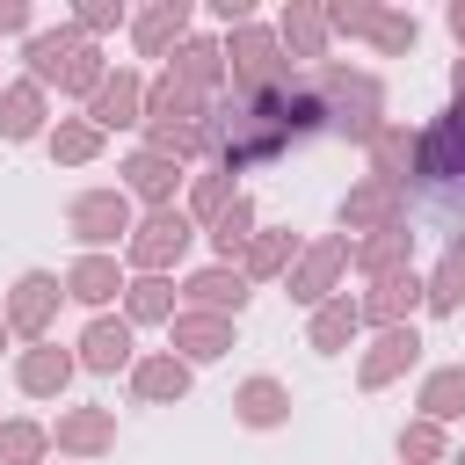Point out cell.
<instances>
[{"label": "cell", "instance_id": "e575fe53", "mask_svg": "<svg viewBox=\"0 0 465 465\" xmlns=\"http://www.w3.org/2000/svg\"><path fill=\"white\" fill-rule=\"evenodd\" d=\"M44 145H51V160H58V167H87V160H102V145H109V138H102L87 116H58V124L44 131Z\"/></svg>", "mask_w": 465, "mask_h": 465}, {"label": "cell", "instance_id": "60d3db41", "mask_svg": "<svg viewBox=\"0 0 465 465\" xmlns=\"http://www.w3.org/2000/svg\"><path fill=\"white\" fill-rule=\"evenodd\" d=\"M320 22H327V36H371L378 0H320Z\"/></svg>", "mask_w": 465, "mask_h": 465}, {"label": "cell", "instance_id": "277c9868", "mask_svg": "<svg viewBox=\"0 0 465 465\" xmlns=\"http://www.w3.org/2000/svg\"><path fill=\"white\" fill-rule=\"evenodd\" d=\"M131 225H138V203L124 189H80L65 203V232L80 240V254H116L131 240Z\"/></svg>", "mask_w": 465, "mask_h": 465}, {"label": "cell", "instance_id": "cb8c5ba5", "mask_svg": "<svg viewBox=\"0 0 465 465\" xmlns=\"http://www.w3.org/2000/svg\"><path fill=\"white\" fill-rule=\"evenodd\" d=\"M349 269H356L363 283L414 269V232H407V225H385V232H363V240H349Z\"/></svg>", "mask_w": 465, "mask_h": 465}, {"label": "cell", "instance_id": "484cf974", "mask_svg": "<svg viewBox=\"0 0 465 465\" xmlns=\"http://www.w3.org/2000/svg\"><path fill=\"white\" fill-rule=\"evenodd\" d=\"M232 421H240V429H283V421H291V385L269 378V371L240 378V385H232Z\"/></svg>", "mask_w": 465, "mask_h": 465}, {"label": "cell", "instance_id": "4fadbf2b", "mask_svg": "<svg viewBox=\"0 0 465 465\" xmlns=\"http://www.w3.org/2000/svg\"><path fill=\"white\" fill-rule=\"evenodd\" d=\"M51 450H58L65 465L116 450V407H58V421H51Z\"/></svg>", "mask_w": 465, "mask_h": 465}, {"label": "cell", "instance_id": "836d02e7", "mask_svg": "<svg viewBox=\"0 0 465 465\" xmlns=\"http://www.w3.org/2000/svg\"><path fill=\"white\" fill-rule=\"evenodd\" d=\"M414 407H421V421H458L465 414V363H436L429 378H421V392H414Z\"/></svg>", "mask_w": 465, "mask_h": 465}, {"label": "cell", "instance_id": "f35d334b", "mask_svg": "<svg viewBox=\"0 0 465 465\" xmlns=\"http://www.w3.org/2000/svg\"><path fill=\"white\" fill-rule=\"evenodd\" d=\"M421 44V22H414V7H378V22H371V51H385V58H407Z\"/></svg>", "mask_w": 465, "mask_h": 465}, {"label": "cell", "instance_id": "9a60e30c", "mask_svg": "<svg viewBox=\"0 0 465 465\" xmlns=\"http://www.w3.org/2000/svg\"><path fill=\"white\" fill-rule=\"evenodd\" d=\"M356 312H363L371 334H378V327H414V312H421V276H414V269L378 276L371 291H356Z\"/></svg>", "mask_w": 465, "mask_h": 465}, {"label": "cell", "instance_id": "ab89813d", "mask_svg": "<svg viewBox=\"0 0 465 465\" xmlns=\"http://www.w3.org/2000/svg\"><path fill=\"white\" fill-rule=\"evenodd\" d=\"M65 22H73V29L87 36V44H102L109 29H131V7H124V0H80V7L65 15Z\"/></svg>", "mask_w": 465, "mask_h": 465}, {"label": "cell", "instance_id": "8d00e7d4", "mask_svg": "<svg viewBox=\"0 0 465 465\" xmlns=\"http://www.w3.org/2000/svg\"><path fill=\"white\" fill-rule=\"evenodd\" d=\"M44 458H51V429L29 414H7L0 421V465H44Z\"/></svg>", "mask_w": 465, "mask_h": 465}, {"label": "cell", "instance_id": "7bdbcfd3", "mask_svg": "<svg viewBox=\"0 0 465 465\" xmlns=\"http://www.w3.org/2000/svg\"><path fill=\"white\" fill-rule=\"evenodd\" d=\"M211 22H225V29H247V22H254V0H211Z\"/></svg>", "mask_w": 465, "mask_h": 465}, {"label": "cell", "instance_id": "83f0119b", "mask_svg": "<svg viewBox=\"0 0 465 465\" xmlns=\"http://www.w3.org/2000/svg\"><path fill=\"white\" fill-rule=\"evenodd\" d=\"M80 44H87V36H80L73 22H58V29H36V36H22V58H29V80H36L44 94H51V87L65 80V65L80 58Z\"/></svg>", "mask_w": 465, "mask_h": 465}, {"label": "cell", "instance_id": "30bf717a", "mask_svg": "<svg viewBox=\"0 0 465 465\" xmlns=\"http://www.w3.org/2000/svg\"><path fill=\"white\" fill-rule=\"evenodd\" d=\"M73 363L94 371V378L131 371V363H138V334H131V320H124V312H94V320L80 327V341H73Z\"/></svg>", "mask_w": 465, "mask_h": 465}, {"label": "cell", "instance_id": "8992f818", "mask_svg": "<svg viewBox=\"0 0 465 465\" xmlns=\"http://www.w3.org/2000/svg\"><path fill=\"white\" fill-rule=\"evenodd\" d=\"M58 305H65V283H58L51 269H22V276L7 283V298H0V320H7V334H22V341H51Z\"/></svg>", "mask_w": 465, "mask_h": 465}, {"label": "cell", "instance_id": "d4e9b609", "mask_svg": "<svg viewBox=\"0 0 465 465\" xmlns=\"http://www.w3.org/2000/svg\"><path fill=\"white\" fill-rule=\"evenodd\" d=\"M189 385H196V371L182 356H167V349L131 363V400H145V407H174V400H189Z\"/></svg>", "mask_w": 465, "mask_h": 465}, {"label": "cell", "instance_id": "44dd1931", "mask_svg": "<svg viewBox=\"0 0 465 465\" xmlns=\"http://www.w3.org/2000/svg\"><path fill=\"white\" fill-rule=\"evenodd\" d=\"M167 73H174L182 87H196L203 102H218V94H225V51H218V36H196V29H189V36L167 51Z\"/></svg>", "mask_w": 465, "mask_h": 465}, {"label": "cell", "instance_id": "52a82bcc", "mask_svg": "<svg viewBox=\"0 0 465 465\" xmlns=\"http://www.w3.org/2000/svg\"><path fill=\"white\" fill-rule=\"evenodd\" d=\"M414 174L421 182H465V102H450L436 124L414 131Z\"/></svg>", "mask_w": 465, "mask_h": 465}, {"label": "cell", "instance_id": "8fae6325", "mask_svg": "<svg viewBox=\"0 0 465 465\" xmlns=\"http://www.w3.org/2000/svg\"><path fill=\"white\" fill-rule=\"evenodd\" d=\"M414 363H421V327H378V334L363 341V356H356V385H363V392H385V385H400Z\"/></svg>", "mask_w": 465, "mask_h": 465}, {"label": "cell", "instance_id": "1f68e13d", "mask_svg": "<svg viewBox=\"0 0 465 465\" xmlns=\"http://www.w3.org/2000/svg\"><path fill=\"white\" fill-rule=\"evenodd\" d=\"M254 232H262V211H254V196L240 189V196H232V211L203 225V240H211V262H225V269H232V262L247 254V240H254Z\"/></svg>", "mask_w": 465, "mask_h": 465}, {"label": "cell", "instance_id": "d6986e66", "mask_svg": "<svg viewBox=\"0 0 465 465\" xmlns=\"http://www.w3.org/2000/svg\"><path fill=\"white\" fill-rule=\"evenodd\" d=\"M73 378H80V363H73V349H58V341H29V349L15 356V385H22L29 400H65Z\"/></svg>", "mask_w": 465, "mask_h": 465}, {"label": "cell", "instance_id": "e0dca14e", "mask_svg": "<svg viewBox=\"0 0 465 465\" xmlns=\"http://www.w3.org/2000/svg\"><path fill=\"white\" fill-rule=\"evenodd\" d=\"M58 283H65V298H73V305H87V312H109V305L124 298L131 269H124L116 254H80V262H73Z\"/></svg>", "mask_w": 465, "mask_h": 465}, {"label": "cell", "instance_id": "74e56055", "mask_svg": "<svg viewBox=\"0 0 465 465\" xmlns=\"http://www.w3.org/2000/svg\"><path fill=\"white\" fill-rule=\"evenodd\" d=\"M392 450H400V465H450V429L414 414V421L400 429V443H392Z\"/></svg>", "mask_w": 465, "mask_h": 465}, {"label": "cell", "instance_id": "7dc6e473", "mask_svg": "<svg viewBox=\"0 0 465 465\" xmlns=\"http://www.w3.org/2000/svg\"><path fill=\"white\" fill-rule=\"evenodd\" d=\"M450 465H465V450H450Z\"/></svg>", "mask_w": 465, "mask_h": 465}, {"label": "cell", "instance_id": "d6a6232c", "mask_svg": "<svg viewBox=\"0 0 465 465\" xmlns=\"http://www.w3.org/2000/svg\"><path fill=\"white\" fill-rule=\"evenodd\" d=\"M174 312H182L174 276H131V283H124V320H131V334H138V327H167Z\"/></svg>", "mask_w": 465, "mask_h": 465}, {"label": "cell", "instance_id": "d590c367", "mask_svg": "<svg viewBox=\"0 0 465 465\" xmlns=\"http://www.w3.org/2000/svg\"><path fill=\"white\" fill-rule=\"evenodd\" d=\"M232 196H240V182H232V174H218V167H203V174H189L182 211H189V225L203 232L211 218H225V211H232Z\"/></svg>", "mask_w": 465, "mask_h": 465}, {"label": "cell", "instance_id": "b9f144b4", "mask_svg": "<svg viewBox=\"0 0 465 465\" xmlns=\"http://www.w3.org/2000/svg\"><path fill=\"white\" fill-rule=\"evenodd\" d=\"M0 36H36V7L29 0H0Z\"/></svg>", "mask_w": 465, "mask_h": 465}, {"label": "cell", "instance_id": "6da1fadb", "mask_svg": "<svg viewBox=\"0 0 465 465\" xmlns=\"http://www.w3.org/2000/svg\"><path fill=\"white\" fill-rule=\"evenodd\" d=\"M305 80H312V94H320V109H327V131H341V138L363 145V138L385 124V80H378V73L327 58V65H312Z\"/></svg>", "mask_w": 465, "mask_h": 465}, {"label": "cell", "instance_id": "bcb514c9", "mask_svg": "<svg viewBox=\"0 0 465 465\" xmlns=\"http://www.w3.org/2000/svg\"><path fill=\"white\" fill-rule=\"evenodd\" d=\"M7 341H15V334H7V320H0V356H7Z\"/></svg>", "mask_w": 465, "mask_h": 465}, {"label": "cell", "instance_id": "9c48e42d", "mask_svg": "<svg viewBox=\"0 0 465 465\" xmlns=\"http://www.w3.org/2000/svg\"><path fill=\"white\" fill-rule=\"evenodd\" d=\"M174 298H182V312L240 320V312H247V298H254V283H247L240 269H225V262H203V269H189V276L174 283Z\"/></svg>", "mask_w": 465, "mask_h": 465}, {"label": "cell", "instance_id": "5bb4252c", "mask_svg": "<svg viewBox=\"0 0 465 465\" xmlns=\"http://www.w3.org/2000/svg\"><path fill=\"white\" fill-rule=\"evenodd\" d=\"M116 174H124L116 189H124L131 203H145V211H167V203L182 196V182H189V174H182V160L145 153V145H138V153H124V167H116Z\"/></svg>", "mask_w": 465, "mask_h": 465}, {"label": "cell", "instance_id": "c3c4849f", "mask_svg": "<svg viewBox=\"0 0 465 465\" xmlns=\"http://www.w3.org/2000/svg\"><path fill=\"white\" fill-rule=\"evenodd\" d=\"M44 465H51V458H44ZM58 465H65V458H58Z\"/></svg>", "mask_w": 465, "mask_h": 465}, {"label": "cell", "instance_id": "ffe728a7", "mask_svg": "<svg viewBox=\"0 0 465 465\" xmlns=\"http://www.w3.org/2000/svg\"><path fill=\"white\" fill-rule=\"evenodd\" d=\"M51 131V94L22 73V80H0V138L7 145H29Z\"/></svg>", "mask_w": 465, "mask_h": 465}, {"label": "cell", "instance_id": "4316f807", "mask_svg": "<svg viewBox=\"0 0 465 465\" xmlns=\"http://www.w3.org/2000/svg\"><path fill=\"white\" fill-rule=\"evenodd\" d=\"M269 29H276V44H283V58H291V65H298V58L327 65V44H334V36H327V22H320V0H291Z\"/></svg>", "mask_w": 465, "mask_h": 465}, {"label": "cell", "instance_id": "ee69618b", "mask_svg": "<svg viewBox=\"0 0 465 465\" xmlns=\"http://www.w3.org/2000/svg\"><path fill=\"white\" fill-rule=\"evenodd\" d=\"M443 29H450V36H458V51H465V0H450V7H443Z\"/></svg>", "mask_w": 465, "mask_h": 465}, {"label": "cell", "instance_id": "ba28073f", "mask_svg": "<svg viewBox=\"0 0 465 465\" xmlns=\"http://www.w3.org/2000/svg\"><path fill=\"white\" fill-rule=\"evenodd\" d=\"M80 116H87L102 138H109V131H138V124H145V73L109 65V73H102V87L87 94V109H80Z\"/></svg>", "mask_w": 465, "mask_h": 465}, {"label": "cell", "instance_id": "ac0fdd59", "mask_svg": "<svg viewBox=\"0 0 465 465\" xmlns=\"http://www.w3.org/2000/svg\"><path fill=\"white\" fill-rule=\"evenodd\" d=\"M225 349H232V320H218V312H174L167 320V356H182L189 371L218 363Z\"/></svg>", "mask_w": 465, "mask_h": 465}, {"label": "cell", "instance_id": "3957f363", "mask_svg": "<svg viewBox=\"0 0 465 465\" xmlns=\"http://www.w3.org/2000/svg\"><path fill=\"white\" fill-rule=\"evenodd\" d=\"M225 94H269L276 80H291L298 65L283 58V44H276V29L269 22H247V29H225Z\"/></svg>", "mask_w": 465, "mask_h": 465}, {"label": "cell", "instance_id": "4dcf8cb0", "mask_svg": "<svg viewBox=\"0 0 465 465\" xmlns=\"http://www.w3.org/2000/svg\"><path fill=\"white\" fill-rule=\"evenodd\" d=\"M363 153H371V174L378 182H392V189H407V174H414V131L407 124H378L371 138H363Z\"/></svg>", "mask_w": 465, "mask_h": 465}, {"label": "cell", "instance_id": "f546056e", "mask_svg": "<svg viewBox=\"0 0 465 465\" xmlns=\"http://www.w3.org/2000/svg\"><path fill=\"white\" fill-rule=\"evenodd\" d=\"M421 312H443V320L465 312V232H458V240L436 254V269L421 276Z\"/></svg>", "mask_w": 465, "mask_h": 465}, {"label": "cell", "instance_id": "603a6c76", "mask_svg": "<svg viewBox=\"0 0 465 465\" xmlns=\"http://www.w3.org/2000/svg\"><path fill=\"white\" fill-rule=\"evenodd\" d=\"M203 116H211V102L196 94V87H182L174 73H153L145 80V124H174V131H203ZM138 124V131H145Z\"/></svg>", "mask_w": 465, "mask_h": 465}, {"label": "cell", "instance_id": "5b68a950", "mask_svg": "<svg viewBox=\"0 0 465 465\" xmlns=\"http://www.w3.org/2000/svg\"><path fill=\"white\" fill-rule=\"evenodd\" d=\"M341 276H349V232H320V240H305L298 247V262H291V276H283V291H291V305H327L334 291H341Z\"/></svg>", "mask_w": 465, "mask_h": 465}, {"label": "cell", "instance_id": "7402d4cb", "mask_svg": "<svg viewBox=\"0 0 465 465\" xmlns=\"http://www.w3.org/2000/svg\"><path fill=\"white\" fill-rule=\"evenodd\" d=\"M356 341H363V312H356L349 291H334L327 305H312V320H305V349L312 356H349Z\"/></svg>", "mask_w": 465, "mask_h": 465}, {"label": "cell", "instance_id": "7c38bea8", "mask_svg": "<svg viewBox=\"0 0 465 465\" xmlns=\"http://www.w3.org/2000/svg\"><path fill=\"white\" fill-rule=\"evenodd\" d=\"M341 232L349 240H363V232H385V225H407V189H392V182H378V174H363V182H349V196H341Z\"/></svg>", "mask_w": 465, "mask_h": 465}, {"label": "cell", "instance_id": "2e32d148", "mask_svg": "<svg viewBox=\"0 0 465 465\" xmlns=\"http://www.w3.org/2000/svg\"><path fill=\"white\" fill-rule=\"evenodd\" d=\"M189 22H196V0H153V7L131 15V51L138 58H167L189 36Z\"/></svg>", "mask_w": 465, "mask_h": 465}, {"label": "cell", "instance_id": "7a4b0ae2", "mask_svg": "<svg viewBox=\"0 0 465 465\" xmlns=\"http://www.w3.org/2000/svg\"><path fill=\"white\" fill-rule=\"evenodd\" d=\"M196 240H203V232L189 225L182 203H167V211H138V225H131V240H124V269H131V276H174L182 254H189Z\"/></svg>", "mask_w": 465, "mask_h": 465}, {"label": "cell", "instance_id": "f1b7e54d", "mask_svg": "<svg viewBox=\"0 0 465 465\" xmlns=\"http://www.w3.org/2000/svg\"><path fill=\"white\" fill-rule=\"evenodd\" d=\"M298 247H305V240H298L291 225H262L232 269H240L247 283H283V276H291V262H298Z\"/></svg>", "mask_w": 465, "mask_h": 465}, {"label": "cell", "instance_id": "f6af8a7d", "mask_svg": "<svg viewBox=\"0 0 465 465\" xmlns=\"http://www.w3.org/2000/svg\"><path fill=\"white\" fill-rule=\"evenodd\" d=\"M450 102H465V51L450 58Z\"/></svg>", "mask_w": 465, "mask_h": 465}]
</instances>
